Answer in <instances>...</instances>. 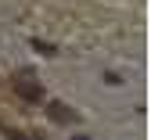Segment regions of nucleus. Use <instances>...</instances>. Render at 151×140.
Returning <instances> with one entry per match:
<instances>
[{"instance_id":"nucleus-3","label":"nucleus","mask_w":151,"mask_h":140,"mask_svg":"<svg viewBox=\"0 0 151 140\" xmlns=\"http://www.w3.org/2000/svg\"><path fill=\"white\" fill-rule=\"evenodd\" d=\"M0 129H4V136H7V140H29L22 129H11V126H0Z\"/></svg>"},{"instance_id":"nucleus-2","label":"nucleus","mask_w":151,"mask_h":140,"mask_svg":"<svg viewBox=\"0 0 151 140\" xmlns=\"http://www.w3.org/2000/svg\"><path fill=\"white\" fill-rule=\"evenodd\" d=\"M47 118L58 122V126H76V122H79V111H72V108L61 104V101H50V104H47Z\"/></svg>"},{"instance_id":"nucleus-1","label":"nucleus","mask_w":151,"mask_h":140,"mask_svg":"<svg viewBox=\"0 0 151 140\" xmlns=\"http://www.w3.org/2000/svg\"><path fill=\"white\" fill-rule=\"evenodd\" d=\"M11 86H14V93L22 97V101H29V104H36V101H43V86H40V79H36L32 72H14V79H11Z\"/></svg>"}]
</instances>
